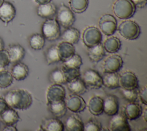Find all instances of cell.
Returning <instances> with one entry per match:
<instances>
[{"instance_id":"obj_1","label":"cell","mask_w":147,"mask_h":131,"mask_svg":"<svg viewBox=\"0 0 147 131\" xmlns=\"http://www.w3.org/2000/svg\"><path fill=\"white\" fill-rule=\"evenodd\" d=\"M5 100L10 107L18 110H26L32 103L30 93L24 89H13L5 95Z\"/></svg>"},{"instance_id":"obj_2","label":"cell","mask_w":147,"mask_h":131,"mask_svg":"<svg viewBox=\"0 0 147 131\" xmlns=\"http://www.w3.org/2000/svg\"><path fill=\"white\" fill-rule=\"evenodd\" d=\"M113 12L121 19L131 17L136 12V6L131 0H117L113 4Z\"/></svg>"},{"instance_id":"obj_3","label":"cell","mask_w":147,"mask_h":131,"mask_svg":"<svg viewBox=\"0 0 147 131\" xmlns=\"http://www.w3.org/2000/svg\"><path fill=\"white\" fill-rule=\"evenodd\" d=\"M42 33L48 41L53 42L58 39L60 36V28L56 20L46 19L42 25Z\"/></svg>"},{"instance_id":"obj_4","label":"cell","mask_w":147,"mask_h":131,"mask_svg":"<svg viewBox=\"0 0 147 131\" xmlns=\"http://www.w3.org/2000/svg\"><path fill=\"white\" fill-rule=\"evenodd\" d=\"M118 29L122 37L129 40L136 39L141 33L139 25L136 22L131 20L122 21L118 26Z\"/></svg>"},{"instance_id":"obj_5","label":"cell","mask_w":147,"mask_h":131,"mask_svg":"<svg viewBox=\"0 0 147 131\" xmlns=\"http://www.w3.org/2000/svg\"><path fill=\"white\" fill-rule=\"evenodd\" d=\"M56 12V21L61 27L67 28L74 24L75 21V15L73 12L64 4L61 3Z\"/></svg>"},{"instance_id":"obj_6","label":"cell","mask_w":147,"mask_h":131,"mask_svg":"<svg viewBox=\"0 0 147 131\" xmlns=\"http://www.w3.org/2000/svg\"><path fill=\"white\" fill-rule=\"evenodd\" d=\"M82 80L86 87L91 89H99L103 85L102 76L98 72L91 69L84 72Z\"/></svg>"},{"instance_id":"obj_7","label":"cell","mask_w":147,"mask_h":131,"mask_svg":"<svg viewBox=\"0 0 147 131\" xmlns=\"http://www.w3.org/2000/svg\"><path fill=\"white\" fill-rule=\"evenodd\" d=\"M82 39L87 47H91L101 42L102 34L97 28L89 27L84 29L83 33Z\"/></svg>"},{"instance_id":"obj_8","label":"cell","mask_w":147,"mask_h":131,"mask_svg":"<svg viewBox=\"0 0 147 131\" xmlns=\"http://www.w3.org/2000/svg\"><path fill=\"white\" fill-rule=\"evenodd\" d=\"M99 25L101 31L104 34L110 36L115 32L117 27V22L113 16L106 14L100 17Z\"/></svg>"},{"instance_id":"obj_9","label":"cell","mask_w":147,"mask_h":131,"mask_svg":"<svg viewBox=\"0 0 147 131\" xmlns=\"http://www.w3.org/2000/svg\"><path fill=\"white\" fill-rule=\"evenodd\" d=\"M110 130L112 131H130V126L127 119L124 114H118L113 115L109 123Z\"/></svg>"},{"instance_id":"obj_10","label":"cell","mask_w":147,"mask_h":131,"mask_svg":"<svg viewBox=\"0 0 147 131\" xmlns=\"http://www.w3.org/2000/svg\"><path fill=\"white\" fill-rule=\"evenodd\" d=\"M65 91L61 84H53L51 85L47 92V102H58L64 100Z\"/></svg>"},{"instance_id":"obj_11","label":"cell","mask_w":147,"mask_h":131,"mask_svg":"<svg viewBox=\"0 0 147 131\" xmlns=\"http://www.w3.org/2000/svg\"><path fill=\"white\" fill-rule=\"evenodd\" d=\"M119 87L126 89H134L138 88V81L136 76L131 72H125L119 78Z\"/></svg>"},{"instance_id":"obj_12","label":"cell","mask_w":147,"mask_h":131,"mask_svg":"<svg viewBox=\"0 0 147 131\" xmlns=\"http://www.w3.org/2000/svg\"><path fill=\"white\" fill-rule=\"evenodd\" d=\"M65 106L68 109L74 113L83 111L86 107L84 100L79 95L72 94L66 100Z\"/></svg>"},{"instance_id":"obj_13","label":"cell","mask_w":147,"mask_h":131,"mask_svg":"<svg viewBox=\"0 0 147 131\" xmlns=\"http://www.w3.org/2000/svg\"><path fill=\"white\" fill-rule=\"evenodd\" d=\"M122 58L118 55H112L106 58L103 63L104 72L117 73L122 67Z\"/></svg>"},{"instance_id":"obj_14","label":"cell","mask_w":147,"mask_h":131,"mask_svg":"<svg viewBox=\"0 0 147 131\" xmlns=\"http://www.w3.org/2000/svg\"><path fill=\"white\" fill-rule=\"evenodd\" d=\"M16 10L11 3L4 1L0 6V20L5 24H8L15 17Z\"/></svg>"},{"instance_id":"obj_15","label":"cell","mask_w":147,"mask_h":131,"mask_svg":"<svg viewBox=\"0 0 147 131\" xmlns=\"http://www.w3.org/2000/svg\"><path fill=\"white\" fill-rule=\"evenodd\" d=\"M119 102L118 98L113 95L107 96L103 100V112L109 116H113L118 113Z\"/></svg>"},{"instance_id":"obj_16","label":"cell","mask_w":147,"mask_h":131,"mask_svg":"<svg viewBox=\"0 0 147 131\" xmlns=\"http://www.w3.org/2000/svg\"><path fill=\"white\" fill-rule=\"evenodd\" d=\"M10 63H16L20 62L25 57V50L20 44H12L7 50Z\"/></svg>"},{"instance_id":"obj_17","label":"cell","mask_w":147,"mask_h":131,"mask_svg":"<svg viewBox=\"0 0 147 131\" xmlns=\"http://www.w3.org/2000/svg\"><path fill=\"white\" fill-rule=\"evenodd\" d=\"M40 128L44 131H63L64 130L63 122L60 119L55 118L43 119Z\"/></svg>"},{"instance_id":"obj_18","label":"cell","mask_w":147,"mask_h":131,"mask_svg":"<svg viewBox=\"0 0 147 131\" xmlns=\"http://www.w3.org/2000/svg\"><path fill=\"white\" fill-rule=\"evenodd\" d=\"M29 68L26 65L21 62L16 63L11 69V74L14 78L17 81L25 79L29 74Z\"/></svg>"},{"instance_id":"obj_19","label":"cell","mask_w":147,"mask_h":131,"mask_svg":"<svg viewBox=\"0 0 147 131\" xmlns=\"http://www.w3.org/2000/svg\"><path fill=\"white\" fill-rule=\"evenodd\" d=\"M57 9L54 3L50 2L39 5L37 8V14L44 18H53L56 13Z\"/></svg>"},{"instance_id":"obj_20","label":"cell","mask_w":147,"mask_h":131,"mask_svg":"<svg viewBox=\"0 0 147 131\" xmlns=\"http://www.w3.org/2000/svg\"><path fill=\"white\" fill-rule=\"evenodd\" d=\"M65 130L68 131H83L84 123L81 118L77 115L69 116L65 122Z\"/></svg>"},{"instance_id":"obj_21","label":"cell","mask_w":147,"mask_h":131,"mask_svg":"<svg viewBox=\"0 0 147 131\" xmlns=\"http://www.w3.org/2000/svg\"><path fill=\"white\" fill-rule=\"evenodd\" d=\"M57 47L59 56L63 62L67 60L75 54V47L70 43L63 41L60 43Z\"/></svg>"},{"instance_id":"obj_22","label":"cell","mask_w":147,"mask_h":131,"mask_svg":"<svg viewBox=\"0 0 147 131\" xmlns=\"http://www.w3.org/2000/svg\"><path fill=\"white\" fill-rule=\"evenodd\" d=\"M142 108L138 104L131 102L128 103L124 108V115L129 120H135L142 114Z\"/></svg>"},{"instance_id":"obj_23","label":"cell","mask_w":147,"mask_h":131,"mask_svg":"<svg viewBox=\"0 0 147 131\" xmlns=\"http://www.w3.org/2000/svg\"><path fill=\"white\" fill-rule=\"evenodd\" d=\"M0 118L5 125H14L20 120L17 112L11 107L6 110L1 115Z\"/></svg>"},{"instance_id":"obj_24","label":"cell","mask_w":147,"mask_h":131,"mask_svg":"<svg viewBox=\"0 0 147 131\" xmlns=\"http://www.w3.org/2000/svg\"><path fill=\"white\" fill-rule=\"evenodd\" d=\"M87 55L91 61L97 63L105 57V50L103 45L100 43L94 46L88 47Z\"/></svg>"},{"instance_id":"obj_25","label":"cell","mask_w":147,"mask_h":131,"mask_svg":"<svg viewBox=\"0 0 147 131\" xmlns=\"http://www.w3.org/2000/svg\"><path fill=\"white\" fill-rule=\"evenodd\" d=\"M68 90L73 94L83 95L87 91V88L83 80L79 77L75 78L67 83Z\"/></svg>"},{"instance_id":"obj_26","label":"cell","mask_w":147,"mask_h":131,"mask_svg":"<svg viewBox=\"0 0 147 131\" xmlns=\"http://www.w3.org/2000/svg\"><path fill=\"white\" fill-rule=\"evenodd\" d=\"M102 78L103 85L109 89H115L119 87V76L117 73L105 72Z\"/></svg>"},{"instance_id":"obj_27","label":"cell","mask_w":147,"mask_h":131,"mask_svg":"<svg viewBox=\"0 0 147 131\" xmlns=\"http://www.w3.org/2000/svg\"><path fill=\"white\" fill-rule=\"evenodd\" d=\"M90 112L94 115H99L103 112V99L98 96L91 98L88 103Z\"/></svg>"},{"instance_id":"obj_28","label":"cell","mask_w":147,"mask_h":131,"mask_svg":"<svg viewBox=\"0 0 147 131\" xmlns=\"http://www.w3.org/2000/svg\"><path fill=\"white\" fill-rule=\"evenodd\" d=\"M47 106L49 111L54 116L57 118L63 117L67 110L64 100L58 102H47Z\"/></svg>"},{"instance_id":"obj_29","label":"cell","mask_w":147,"mask_h":131,"mask_svg":"<svg viewBox=\"0 0 147 131\" xmlns=\"http://www.w3.org/2000/svg\"><path fill=\"white\" fill-rule=\"evenodd\" d=\"M61 37L64 42H67L72 44H76L79 40L80 32L77 29L71 27L65 28Z\"/></svg>"},{"instance_id":"obj_30","label":"cell","mask_w":147,"mask_h":131,"mask_svg":"<svg viewBox=\"0 0 147 131\" xmlns=\"http://www.w3.org/2000/svg\"><path fill=\"white\" fill-rule=\"evenodd\" d=\"M45 59L48 65L55 64L61 61L57 46H51L45 52Z\"/></svg>"},{"instance_id":"obj_31","label":"cell","mask_w":147,"mask_h":131,"mask_svg":"<svg viewBox=\"0 0 147 131\" xmlns=\"http://www.w3.org/2000/svg\"><path fill=\"white\" fill-rule=\"evenodd\" d=\"M49 80L53 84H64L67 83V78L63 68H56L53 70L49 76Z\"/></svg>"},{"instance_id":"obj_32","label":"cell","mask_w":147,"mask_h":131,"mask_svg":"<svg viewBox=\"0 0 147 131\" xmlns=\"http://www.w3.org/2000/svg\"><path fill=\"white\" fill-rule=\"evenodd\" d=\"M103 48L105 50L109 53L117 52L121 48V43L120 40L114 36L107 38L104 42Z\"/></svg>"},{"instance_id":"obj_33","label":"cell","mask_w":147,"mask_h":131,"mask_svg":"<svg viewBox=\"0 0 147 131\" xmlns=\"http://www.w3.org/2000/svg\"><path fill=\"white\" fill-rule=\"evenodd\" d=\"M29 45L34 50H41L45 45V38L39 33L32 35L29 38Z\"/></svg>"},{"instance_id":"obj_34","label":"cell","mask_w":147,"mask_h":131,"mask_svg":"<svg viewBox=\"0 0 147 131\" xmlns=\"http://www.w3.org/2000/svg\"><path fill=\"white\" fill-rule=\"evenodd\" d=\"M71 10L76 13H82L87 8L88 0H69Z\"/></svg>"},{"instance_id":"obj_35","label":"cell","mask_w":147,"mask_h":131,"mask_svg":"<svg viewBox=\"0 0 147 131\" xmlns=\"http://www.w3.org/2000/svg\"><path fill=\"white\" fill-rule=\"evenodd\" d=\"M63 67L67 69H80L82 65V59L78 54H74L71 58L63 63Z\"/></svg>"},{"instance_id":"obj_36","label":"cell","mask_w":147,"mask_h":131,"mask_svg":"<svg viewBox=\"0 0 147 131\" xmlns=\"http://www.w3.org/2000/svg\"><path fill=\"white\" fill-rule=\"evenodd\" d=\"M13 76L9 71L2 70L0 72V88H6L13 83Z\"/></svg>"},{"instance_id":"obj_37","label":"cell","mask_w":147,"mask_h":131,"mask_svg":"<svg viewBox=\"0 0 147 131\" xmlns=\"http://www.w3.org/2000/svg\"><path fill=\"white\" fill-rule=\"evenodd\" d=\"M121 94L123 98L129 103L136 102L138 98V91L137 89H126L122 88Z\"/></svg>"},{"instance_id":"obj_38","label":"cell","mask_w":147,"mask_h":131,"mask_svg":"<svg viewBox=\"0 0 147 131\" xmlns=\"http://www.w3.org/2000/svg\"><path fill=\"white\" fill-rule=\"evenodd\" d=\"M102 125L100 122L94 118H90L84 125V131H100Z\"/></svg>"},{"instance_id":"obj_39","label":"cell","mask_w":147,"mask_h":131,"mask_svg":"<svg viewBox=\"0 0 147 131\" xmlns=\"http://www.w3.org/2000/svg\"><path fill=\"white\" fill-rule=\"evenodd\" d=\"M62 68L64 71L67 83L75 78L79 77L80 76L79 69H67L64 67H62Z\"/></svg>"},{"instance_id":"obj_40","label":"cell","mask_w":147,"mask_h":131,"mask_svg":"<svg viewBox=\"0 0 147 131\" xmlns=\"http://www.w3.org/2000/svg\"><path fill=\"white\" fill-rule=\"evenodd\" d=\"M10 62L9 54L7 50H2L0 51V67L5 68L8 66Z\"/></svg>"},{"instance_id":"obj_41","label":"cell","mask_w":147,"mask_h":131,"mask_svg":"<svg viewBox=\"0 0 147 131\" xmlns=\"http://www.w3.org/2000/svg\"><path fill=\"white\" fill-rule=\"evenodd\" d=\"M146 92H147L146 87H144L140 91L139 93H138L141 102L144 105H146V104H147V99H146L147 93Z\"/></svg>"},{"instance_id":"obj_42","label":"cell","mask_w":147,"mask_h":131,"mask_svg":"<svg viewBox=\"0 0 147 131\" xmlns=\"http://www.w3.org/2000/svg\"><path fill=\"white\" fill-rule=\"evenodd\" d=\"M9 107H10L7 104L5 99L0 97V116Z\"/></svg>"},{"instance_id":"obj_43","label":"cell","mask_w":147,"mask_h":131,"mask_svg":"<svg viewBox=\"0 0 147 131\" xmlns=\"http://www.w3.org/2000/svg\"><path fill=\"white\" fill-rule=\"evenodd\" d=\"M134 5H135L136 8H143L146 5L147 0H131Z\"/></svg>"},{"instance_id":"obj_44","label":"cell","mask_w":147,"mask_h":131,"mask_svg":"<svg viewBox=\"0 0 147 131\" xmlns=\"http://www.w3.org/2000/svg\"><path fill=\"white\" fill-rule=\"evenodd\" d=\"M3 131H17V129L14 125H6L4 128L3 129Z\"/></svg>"},{"instance_id":"obj_45","label":"cell","mask_w":147,"mask_h":131,"mask_svg":"<svg viewBox=\"0 0 147 131\" xmlns=\"http://www.w3.org/2000/svg\"><path fill=\"white\" fill-rule=\"evenodd\" d=\"M35 1L39 5H41V4H45V3L50 2L51 0H35Z\"/></svg>"},{"instance_id":"obj_46","label":"cell","mask_w":147,"mask_h":131,"mask_svg":"<svg viewBox=\"0 0 147 131\" xmlns=\"http://www.w3.org/2000/svg\"><path fill=\"white\" fill-rule=\"evenodd\" d=\"M4 46H5L4 42H3V39L0 37V51L3 50Z\"/></svg>"},{"instance_id":"obj_47","label":"cell","mask_w":147,"mask_h":131,"mask_svg":"<svg viewBox=\"0 0 147 131\" xmlns=\"http://www.w3.org/2000/svg\"><path fill=\"white\" fill-rule=\"evenodd\" d=\"M142 117L144 118V120L146 122V113H147V112H146V107L145 108L144 111H142Z\"/></svg>"},{"instance_id":"obj_48","label":"cell","mask_w":147,"mask_h":131,"mask_svg":"<svg viewBox=\"0 0 147 131\" xmlns=\"http://www.w3.org/2000/svg\"><path fill=\"white\" fill-rule=\"evenodd\" d=\"M3 2H4V0H0V6H1V5L3 3Z\"/></svg>"},{"instance_id":"obj_49","label":"cell","mask_w":147,"mask_h":131,"mask_svg":"<svg viewBox=\"0 0 147 131\" xmlns=\"http://www.w3.org/2000/svg\"><path fill=\"white\" fill-rule=\"evenodd\" d=\"M4 69H5L4 68H1V67H0V72H1V70H4Z\"/></svg>"}]
</instances>
